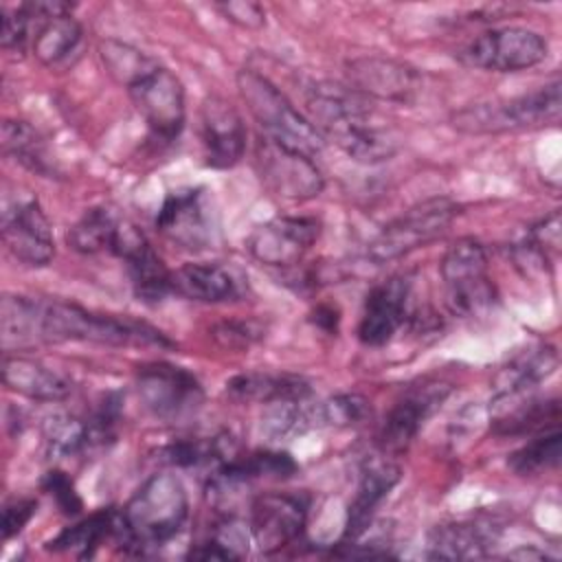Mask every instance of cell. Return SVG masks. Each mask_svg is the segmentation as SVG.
<instances>
[{"label": "cell", "mask_w": 562, "mask_h": 562, "mask_svg": "<svg viewBox=\"0 0 562 562\" xmlns=\"http://www.w3.org/2000/svg\"><path fill=\"white\" fill-rule=\"evenodd\" d=\"M307 112L325 143L334 140L356 162L378 165L397 149L393 134L375 121L371 99L347 83H314L307 94Z\"/></svg>", "instance_id": "cell-2"}, {"label": "cell", "mask_w": 562, "mask_h": 562, "mask_svg": "<svg viewBox=\"0 0 562 562\" xmlns=\"http://www.w3.org/2000/svg\"><path fill=\"white\" fill-rule=\"evenodd\" d=\"M226 393L237 402L274 404L288 400H307L312 395V386L305 378L294 373L248 371L233 375L226 382Z\"/></svg>", "instance_id": "cell-28"}, {"label": "cell", "mask_w": 562, "mask_h": 562, "mask_svg": "<svg viewBox=\"0 0 562 562\" xmlns=\"http://www.w3.org/2000/svg\"><path fill=\"white\" fill-rule=\"evenodd\" d=\"M171 290L198 303H228L244 296V279L222 263H184L171 270Z\"/></svg>", "instance_id": "cell-23"}, {"label": "cell", "mask_w": 562, "mask_h": 562, "mask_svg": "<svg viewBox=\"0 0 562 562\" xmlns=\"http://www.w3.org/2000/svg\"><path fill=\"white\" fill-rule=\"evenodd\" d=\"M560 402L558 397L542 400L531 395L496 400L492 402V430L496 435H536L549 428H558Z\"/></svg>", "instance_id": "cell-25"}, {"label": "cell", "mask_w": 562, "mask_h": 562, "mask_svg": "<svg viewBox=\"0 0 562 562\" xmlns=\"http://www.w3.org/2000/svg\"><path fill=\"white\" fill-rule=\"evenodd\" d=\"M189 518V496L180 476L156 472L116 512L114 538L134 553L165 547Z\"/></svg>", "instance_id": "cell-3"}, {"label": "cell", "mask_w": 562, "mask_h": 562, "mask_svg": "<svg viewBox=\"0 0 562 562\" xmlns=\"http://www.w3.org/2000/svg\"><path fill=\"white\" fill-rule=\"evenodd\" d=\"M37 509V503L33 498H15L4 505L2 509V540L7 542L9 538L18 536L24 525L33 518Z\"/></svg>", "instance_id": "cell-42"}, {"label": "cell", "mask_w": 562, "mask_h": 562, "mask_svg": "<svg viewBox=\"0 0 562 562\" xmlns=\"http://www.w3.org/2000/svg\"><path fill=\"white\" fill-rule=\"evenodd\" d=\"M42 435H44V446L50 459H68L94 446L90 422L68 413L48 415L44 419Z\"/></svg>", "instance_id": "cell-32"}, {"label": "cell", "mask_w": 562, "mask_h": 562, "mask_svg": "<svg viewBox=\"0 0 562 562\" xmlns=\"http://www.w3.org/2000/svg\"><path fill=\"white\" fill-rule=\"evenodd\" d=\"M22 7L35 20L31 50L44 66L61 64L81 42V24L72 18V4L61 0H31Z\"/></svg>", "instance_id": "cell-19"}, {"label": "cell", "mask_w": 562, "mask_h": 562, "mask_svg": "<svg viewBox=\"0 0 562 562\" xmlns=\"http://www.w3.org/2000/svg\"><path fill=\"white\" fill-rule=\"evenodd\" d=\"M562 457V435L560 428H549L536 432L525 446L507 457V465L518 476H533L558 468Z\"/></svg>", "instance_id": "cell-34"}, {"label": "cell", "mask_w": 562, "mask_h": 562, "mask_svg": "<svg viewBox=\"0 0 562 562\" xmlns=\"http://www.w3.org/2000/svg\"><path fill=\"white\" fill-rule=\"evenodd\" d=\"M312 321H314V325H318L321 329H325V331H336L338 329V321H340V314H338V310L334 307V305H318L316 310H314V314H312Z\"/></svg>", "instance_id": "cell-44"}, {"label": "cell", "mask_w": 562, "mask_h": 562, "mask_svg": "<svg viewBox=\"0 0 562 562\" xmlns=\"http://www.w3.org/2000/svg\"><path fill=\"white\" fill-rule=\"evenodd\" d=\"M2 382L9 391L37 402H61L72 391V384L59 371L29 356L7 353L2 360Z\"/></svg>", "instance_id": "cell-26"}, {"label": "cell", "mask_w": 562, "mask_h": 562, "mask_svg": "<svg viewBox=\"0 0 562 562\" xmlns=\"http://www.w3.org/2000/svg\"><path fill=\"white\" fill-rule=\"evenodd\" d=\"M200 136L204 147V162L213 169L235 167L246 151V127L226 99L211 94L202 103Z\"/></svg>", "instance_id": "cell-21"}, {"label": "cell", "mask_w": 562, "mask_h": 562, "mask_svg": "<svg viewBox=\"0 0 562 562\" xmlns=\"http://www.w3.org/2000/svg\"><path fill=\"white\" fill-rule=\"evenodd\" d=\"M457 215L459 204L450 198L419 202L380 228L367 246V257L378 266L400 259L443 235Z\"/></svg>", "instance_id": "cell-7"}, {"label": "cell", "mask_w": 562, "mask_h": 562, "mask_svg": "<svg viewBox=\"0 0 562 562\" xmlns=\"http://www.w3.org/2000/svg\"><path fill=\"white\" fill-rule=\"evenodd\" d=\"M189 558H195V560H237L241 555L228 542H224L220 536L213 533L204 542H200L195 549H191Z\"/></svg>", "instance_id": "cell-43"}, {"label": "cell", "mask_w": 562, "mask_h": 562, "mask_svg": "<svg viewBox=\"0 0 562 562\" xmlns=\"http://www.w3.org/2000/svg\"><path fill=\"white\" fill-rule=\"evenodd\" d=\"M494 542L492 529L472 520L435 525L426 536V555L432 560H474L485 558Z\"/></svg>", "instance_id": "cell-27"}, {"label": "cell", "mask_w": 562, "mask_h": 562, "mask_svg": "<svg viewBox=\"0 0 562 562\" xmlns=\"http://www.w3.org/2000/svg\"><path fill=\"white\" fill-rule=\"evenodd\" d=\"M0 329L4 347H26L35 342L83 340L112 347H171L173 342L156 327L112 314L90 312L68 301H46L22 294H7L0 307Z\"/></svg>", "instance_id": "cell-1"}, {"label": "cell", "mask_w": 562, "mask_h": 562, "mask_svg": "<svg viewBox=\"0 0 562 562\" xmlns=\"http://www.w3.org/2000/svg\"><path fill=\"white\" fill-rule=\"evenodd\" d=\"M314 428H316L314 404H305V400L268 404V408L261 415V435L268 441L292 439Z\"/></svg>", "instance_id": "cell-33"}, {"label": "cell", "mask_w": 562, "mask_h": 562, "mask_svg": "<svg viewBox=\"0 0 562 562\" xmlns=\"http://www.w3.org/2000/svg\"><path fill=\"white\" fill-rule=\"evenodd\" d=\"M125 90L156 138L169 143L180 136L187 121L184 88L167 66L156 61Z\"/></svg>", "instance_id": "cell-11"}, {"label": "cell", "mask_w": 562, "mask_h": 562, "mask_svg": "<svg viewBox=\"0 0 562 562\" xmlns=\"http://www.w3.org/2000/svg\"><path fill=\"white\" fill-rule=\"evenodd\" d=\"M99 57L105 72L123 88H127L134 79H138L147 68L158 61L145 50L119 40H103L99 44Z\"/></svg>", "instance_id": "cell-35"}, {"label": "cell", "mask_w": 562, "mask_h": 562, "mask_svg": "<svg viewBox=\"0 0 562 562\" xmlns=\"http://www.w3.org/2000/svg\"><path fill=\"white\" fill-rule=\"evenodd\" d=\"M2 151L22 167L44 178H55L57 169L42 134L26 121L7 119L2 123Z\"/></svg>", "instance_id": "cell-29"}, {"label": "cell", "mask_w": 562, "mask_h": 562, "mask_svg": "<svg viewBox=\"0 0 562 562\" xmlns=\"http://www.w3.org/2000/svg\"><path fill=\"white\" fill-rule=\"evenodd\" d=\"M400 479H402V470L395 463L384 459H375L362 468L356 496L347 509V522H345L347 540H356L367 531L375 509L389 496V492L400 483Z\"/></svg>", "instance_id": "cell-24"}, {"label": "cell", "mask_w": 562, "mask_h": 562, "mask_svg": "<svg viewBox=\"0 0 562 562\" xmlns=\"http://www.w3.org/2000/svg\"><path fill=\"white\" fill-rule=\"evenodd\" d=\"M310 496L292 492H266L250 505V538L261 553H274L303 533Z\"/></svg>", "instance_id": "cell-13"}, {"label": "cell", "mask_w": 562, "mask_h": 562, "mask_svg": "<svg viewBox=\"0 0 562 562\" xmlns=\"http://www.w3.org/2000/svg\"><path fill=\"white\" fill-rule=\"evenodd\" d=\"M316 428H347L371 415L369 402L358 393H338L314 404Z\"/></svg>", "instance_id": "cell-36"}, {"label": "cell", "mask_w": 562, "mask_h": 562, "mask_svg": "<svg viewBox=\"0 0 562 562\" xmlns=\"http://www.w3.org/2000/svg\"><path fill=\"white\" fill-rule=\"evenodd\" d=\"M347 86L367 99L389 103H411L422 90V75L406 61L367 55L349 59L345 66Z\"/></svg>", "instance_id": "cell-16"}, {"label": "cell", "mask_w": 562, "mask_h": 562, "mask_svg": "<svg viewBox=\"0 0 562 562\" xmlns=\"http://www.w3.org/2000/svg\"><path fill=\"white\" fill-rule=\"evenodd\" d=\"M549 46L544 37L525 26H501L468 42L459 59L487 72H518L544 61Z\"/></svg>", "instance_id": "cell-10"}, {"label": "cell", "mask_w": 562, "mask_h": 562, "mask_svg": "<svg viewBox=\"0 0 562 562\" xmlns=\"http://www.w3.org/2000/svg\"><path fill=\"white\" fill-rule=\"evenodd\" d=\"M123 220L110 206H92L70 226L68 246L81 255L112 252Z\"/></svg>", "instance_id": "cell-30"}, {"label": "cell", "mask_w": 562, "mask_h": 562, "mask_svg": "<svg viewBox=\"0 0 562 562\" xmlns=\"http://www.w3.org/2000/svg\"><path fill=\"white\" fill-rule=\"evenodd\" d=\"M411 290L413 279L408 274H393L371 288L358 325V338L362 345L382 347L397 334V329L408 321Z\"/></svg>", "instance_id": "cell-18"}, {"label": "cell", "mask_w": 562, "mask_h": 562, "mask_svg": "<svg viewBox=\"0 0 562 562\" xmlns=\"http://www.w3.org/2000/svg\"><path fill=\"white\" fill-rule=\"evenodd\" d=\"M114 527H116V512L110 507L99 509L88 518L66 527L59 536H55L48 542V549L57 553H72L77 558H90L105 536H114Z\"/></svg>", "instance_id": "cell-31"}, {"label": "cell", "mask_w": 562, "mask_h": 562, "mask_svg": "<svg viewBox=\"0 0 562 562\" xmlns=\"http://www.w3.org/2000/svg\"><path fill=\"white\" fill-rule=\"evenodd\" d=\"M33 26H35V20L22 4L13 9L2 7V35H0L2 48L22 53L26 44H31Z\"/></svg>", "instance_id": "cell-37"}, {"label": "cell", "mask_w": 562, "mask_h": 562, "mask_svg": "<svg viewBox=\"0 0 562 562\" xmlns=\"http://www.w3.org/2000/svg\"><path fill=\"white\" fill-rule=\"evenodd\" d=\"M156 231L184 250H206L217 239V213L204 187L169 191L156 213Z\"/></svg>", "instance_id": "cell-9"}, {"label": "cell", "mask_w": 562, "mask_h": 562, "mask_svg": "<svg viewBox=\"0 0 562 562\" xmlns=\"http://www.w3.org/2000/svg\"><path fill=\"white\" fill-rule=\"evenodd\" d=\"M452 384L448 382H422L419 386H411L402 400L389 411L380 432L378 443L389 452L404 450L422 430L426 419L446 402Z\"/></svg>", "instance_id": "cell-20"}, {"label": "cell", "mask_w": 562, "mask_h": 562, "mask_svg": "<svg viewBox=\"0 0 562 562\" xmlns=\"http://www.w3.org/2000/svg\"><path fill=\"white\" fill-rule=\"evenodd\" d=\"M112 255L123 259L127 277L132 281V290L140 303L158 305L169 294H173L171 270L165 266L147 237L134 224L123 220Z\"/></svg>", "instance_id": "cell-17"}, {"label": "cell", "mask_w": 562, "mask_h": 562, "mask_svg": "<svg viewBox=\"0 0 562 562\" xmlns=\"http://www.w3.org/2000/svg\"><path fill=\"white\" fill-rule=\"evenodd\" d=\"M237 90L266 136L296 147L310 156L325 147L323 134L268 77L244 68L237 72Z\"/></svg>", "instance_id": "cell-4"}, {"label": "cell", "mask_w": 562, "mask_h": 562, "mask_svg": "<svg viewBox=\"0 0 562 562\" xmlns=\"http://www.w3.org/2000/svg\"><path fill=\"white\" fill-rule=\"evenodd\" d=\"M261 327H257L252 321H224L215 325L213 338L222 347H248L257 338H261Z\"/></svg>", "instance_id": "cell-40"}, {"label": "cell", "mask_w": 562, "mask_h": 562, "mask_svg": "<svg viewBox=\"0 0 562 562\" xmlns=\"http://www.w3.org/2000/svg\"><path fill=\"white\" fill-rule=\"evenodd\" d=\"M255 169L261 184L281 200L307 202L325 189V178L310 154L266 134L255 140Z\"/></svg>", "instance_id": "cell-8"}, {"label": "cell", "mask_w": 562, "mask_h": 562, "mask_svg": "<svg viewBox=\"0 0 562 562\" xmlns=\"http://www.w3.org/2000/svg\"><path fill=\"white\" fill-rule=\"evenodd\" d=\"M558 364V351L549 342L529 345L516 351L507 360V364L496 373L492 402L531 395L544 380H549L555 373Z\"/></svg>", "instance_id": "cell-22"}, {"label": "cell", "mask_w": 562, "mask_h": 562, "mask_svg": "<svg viewBox=\"0 0 562 562\" xmlns=\"http://www.w3.org/2000/svg\"><path fill=\"white\" fill-rule=\"evenodd\" d=\"M439 272L448 307L459 316H479L496 301V288L487 274V255L474 237H461L448 246Z\"/></svg>", "instance_id": "cell-6"}, {"label": "cell", "mask_w": 562, "mask_h": 562, "mask_svg": "<svg viewBox=\"0 0 562 562\" xmlns=\"http://www.w3.org/2000/svg\"><path fill=\"white\" fill-rule=\"evenodd\" d=\"M2 241L15 261L31 268H44L55 257L53 228L35 198H20L4 206Z\"/></svg>", "instance_id": "cell-14"}, {"label": "cell", "mask_w": 562, "mask_h": 562, "mask_svg": "<svg viewBox=\"0 0 562 562\" xmlns=\"http://www.w3.org/2000/svg\"><path fill=\"white\" fill-rule=\"evenodd\" d=\"M217 11L233 24H237L239 29H248V31H257L266 24V11L259 2H250V0H231V2H220L215 4Z\"/></svg>", "instance_id": "cell-39"}, {"label": "cell", "mask_w": 562, "mask_h": 562, "mask_svg": "<svg viewBox=\"0 0 562 562\" xmlns=\"http://www.w3.org/2000/svg\"><path fill=\"white\" fill-rule=\"evenodd\" d=\"M525 239L547 257L551 250H558L560 248V211H551L547 217L533 224Z\"/></svg>", "instance_id": "cell-41"}, {"label": "cell", "mask_w": 562, "mask_h": 562, "mask_svg": "<svg viewBox=\"0 0 562 562\" xmlns=\"http://www.w3.org/2000/svg\"><path fill=\"white\" fill-rule=\"evenodd\" d=\"M560 81L540 86L533 92L474 103L452 114V125L463 134H501L516 130H536L560 123Z\"/></svg>", "instance_id": "cell-5"}, {"label": "cell", "mask_w": 562, "mask_h": 562, "mask_svg": "<svg viewBox=\"0 0 562 562\" xmlns=\"http://www.w3.org/2000/svg\"><path fill=\"white\" fill-rule=\"evenodd\" d=\"M42 490L48 492L55 498L57 507L66 516H77L83 509V503H81V498H79L70 476L66 472H61V470L46 472L44 479H42Z\"/></svg>", "instance_id": "cell-38"}, {"label": "cell", "mask_w": 562, "mask_h": 562, "mask_svg": "<svg viewBox=\"0 0 562 562\" xmlns=\"http://www.w3.org/2000/svg\"><path fill=\"white\" fill-rule=\"evenodd\" d=\"M321 222L307 215H279L259 226L248 237L250 255L274 268H292L314 246Z\"/></svg>", "instance_id": "cell-15"}, {"label": "cell", "mask_w": 562, "mask_h": 562, "mask_svg": "<svg viewBox=\"0 0 562 562\" xmlns=\"http://www.w3.org/2000/svg\"><path fill=\"white\" fill-rule=\"evenodd\" d=\"M136 391L145 408L167 422L195 413L204 400L198 378L171 362H147L138 367Z\"/></svg>", "instance_id": "cell-12"}]
</instances>
